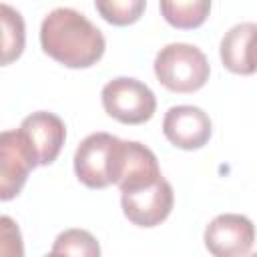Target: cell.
<instances>
[{
	"label": "cell",
	"instance_id": "1",
	"mask_svg": "<svg viewBox=\"0 0 257 257\" xmlns=\"http://www.w3.org/2000/svg\"><path fill=\"white\" fill-rule=\"evenodd\" d=\"M40 46L52 60L68 68H88L102 58L106 42L82 12L60 6L44 16Z\"/></svg>",
	"mask_w": 257,
	"mask_h": 257
},
{
	"label": "cell",
	"instance_id": "2",
	"mask_svg": "<svg viewBox=\"0 0 257 257\" xmlns=\"http://www.w3.org/2000/svg\"><path fill=\"white\" fill-rule=\"evenodd\" d=\"M124 141L110 133H92L74 153V173L88 189L116 185L122 173Z\"/></svg>",
	"mask_w": 257,
	"mask_h": 257
},
{
	"label": "cell",
	"instance_id": "3",
	"mask_svg": "<svg viewBox=\"0 0 257 257\" xmlns=\"http://www.w3.org/2000/svg\"><path fill=\"white\" fill-rule=\"evenodd\" d=\"M157 80L173 92H195L209 80V60L201 48L187 42H171L155 56Z\"/></svg>",
	"mask_w": 257,
	"mask_h": 257
},
{
	"label": "cell",
	"instance_id": "4",
	"mask_svg": "<svg viewBox=\"0 0 257 257\" xmlns=\"http://www.w3.org/2000/svg\"><path fill=\"white\" fill-rule=\"evenodd\" d=\"M102 106L108 116L122 124L147 122L157 110L155 92L141 80L131 76H116L102 86Z\"/></svg>",
	"mask_w": 257,
	"mask_h": 257
},
{
	"label": "cell",
	"instance_id": "5",
	"mask_svg": "<svg viewBox=\"0 0 257 257\" xmlns=\"http://www.w3.org/2000/svg\"><path fill=\"white\" fill-rule=\"evenodd\" d=\"M34 167H38V161L24 135L18 128L4 131L0 135V199H14Z\"/></svg>",
	"mask_w": 257,
	"mask_h": 257
},
{
	"label": "cell",
	"instance_id": "6",
	"mask_svg": "<svg viewBox=\"0 0 257 257\" xmlns=\"http://www.w3.org/2000/svg\"><path fill=\"white\" fill-rule=\"evenodd\" d=\"M203 239L213 257H245L255 243V225L245 215L223 213L207 225Z\"/></svg>",
	"mask_w": 257,
	"mask_h": 257
},
{
	"label": "cell",
	"instance_id": "7",
	"mask_svg": "<svg viewBox=\"0 0 257 257\" xmlns=\"http://www.w3.org/2000/svg\"><path fill=\"white\" fill-rule=\"evenodd\" d=\"M124 217L137 227H157L173 211L175 193L171 183L163 177L155 185L120 193Z\"/></svg>",
	"mask_w": 257,
	"mask_h": 257
},
{
	"label": "cell",
	"instance_id": "8",
	"mask_svg": "<svg viewBox=\"0 0 257 257\" xmlns=\"http://www.w3.org/2000/svg\"><path fill=\"white\" fill-rule=\"evenodd\" d=\"M163 133L173 147L183 151H197L209 143L213 124L203 108L193 104H179L165 112Z\"/></svg>",
	"mask_w": 257,
	"mask_h": 257
},
{
	"label": "cell",
	"instance_id": "9",
	"mask_svg": "<svg viewBox=\"0 0 257 257\" xmlns=\"http://www.w3.org/2000/svg\"><path fill=\"white\" fill-rule=\"evenodd\" d=\"M18 131L24 135L38 165L42 167L56 161L66 139V126L62 118L48 110H36L28 114L20 122Z\"/></svg>",
	"mask_w": 257,
	"mask_h": 257
},
{
	"label": "cell",
	"instance_id": "10",
	"mask_svg": "<svg viewBox=\"0 0 257 257\" xmlns=\"http://www.w3.org/2000/svg\"><path fill=\"white\" fill-rule=\"evenodd\" d=\"M223 66L241 76L257 72V22H239L221 38L219 46Z\"/></svg>",
	"mask_w": 257,
	"mask_h": 257
},
{
	"label": "cell",
	"instance_id": "11",
	"mask_svg": "<svg viewBox=\"0 0 257 257\" xmlns=\"http://www.w3.org/2000/svg\"><path fill=\"white\" fill-rule=\"evenodd\" d=\"M159 179H163V175L155 153L139 141H124L122 173L116 183L120 193L155 185Z\"/></svg>",
	"mask_w": 257,
	"mask_h": 257
},
{
	"label": "cell",
	"instance_id": "12",
	"mask_svg": "<svg viewBox=\"0 0 257 257\" xmlns=\"http://www.w3.org/2000/svg\"><path fill=\"white\" fill-rule=\"evenodd\" d=\"M159 10L171 26L181 30H191V28H199L207 20L211 12V2L209 0H191V2L163 0L159 4Z\"/></svg>",
	"mask_w": 257,
	"mask_h": 257
},
{
	"label": "cell",
	"instance_id": "13",
	"mask_svg": "<svg viewBox=\"0 0 257 257\" xmlns=\"http://www.w3.org/2000/svg\"><path fill=\"white\" fill-rule=\"evenodd\" d=\"M2 20V64H10L24 50V20L18 10L0 4Z\"/></svg>",
	"mask_w": 257,
	"mask_h": 257
},
{
	"label": "cell",
	"instance_id": "14",
	"mask_svg": "<svg viewBox=\"0 0 257 257\" xmlns=\"http://www.w3.org/2000/svg\"><path fill=\"white\" fill-rule=\"evenodd\" d=\"M52 251L62 257H100V245L86 229H66L58 233Z\"/></svg>",
	"mask_w": 257,
	"mask_h": 257
},
{
	"label": "cell",
	"instance_id": "15",
	"mask_svg": "<svg viewBox=\"0 0 257 257\" xmlns=\"http://www.w3.org/2000/svg\"><path fill=\"white\" fill-rule=\"evenodd\" d=\"M94 8L100 12V16L114 24V26H128L141 18L147 4L145 0H98L94 2Z\"/></svg>",
	"mask_w": 257,
	"mask_h": 257
},
{
	"label": "cell",
	"instance_id": "16",
	"mask_svg": "<svg viewBox=\"0 0 257 257\" xmlns=\"http://www.w3.org/2000/svg\"><path fill=\"white\" fill-rule=\"evenodd\" d=\"M0 257H24V245L18 225L12 221V217L4 215L0 219Z\"/></svg>",
	"mask_w": 257,
	"mask_h": 257
},
{
	"label": "cell",
	"instance_id": "17",
	"mask_svg": "<svg viewBox=\"0 0 257 257\" xmlns=\"http://www.w3.org/2000/svg\"><path fill=\"white\" fill-rule=\"evenodd\" d=\"M44 257H62V255H58V253H54V251H50V253H46Z\"/></svg>",
	"mask_w": 257,
	"mask_h": 257
},
{
	"label": "cell",
	"instance_id": "18",
	"mask_svg": "<svg viewBox=\"0 0 257 257\" xmlns=\"http://www.w3.org/2000/svg\"><path fill=\"white\" fill-rule=\"evenodd\" d=\"M251 257H257V253H253V255H251Z\"/></svg>",
	"mask_w": 257,
	"mask_h": 257
}]
</instances>
